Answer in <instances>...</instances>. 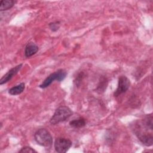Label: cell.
<instances>
[{"label": "cell", "instance_id": "6da1fadb", "mask_svg": "<svg viewBox=\"0 0 153 153\" xmlns=\"http://www.w3.org/2000/svg\"><path fill=\"white\" fill-rule=\"evenodd\" d=\"M72 114V111L69 107L66 106H60L55 111L50 122L52 125L59 124L69 118Z\"/></svg>", "mask_w": 153, "mask_h": 153}, {"label": "cell", "instance_id": "7a4b0ae2", "mask_svg": "<svg viewBox=\"0 0 153 153\" xmlns=\"http://www.w3.org/2000/svg\"><path fill=\"white\" fill-rule=\"evenodd\" d=\"M36 142L42 146L49 147L53 143V137L50 133L45 128L38 129L34 134Z\"/></svg>", "mask_w": 153, "mask_h": 153}, {"label": "cell", "instance_id": "3957f363", "mask_svg": "<svg viewBox=\"0 0 153 153\" xmlns=\"http://www.w3.org/2000/svg\"><path fill=\"white\" fill-rule=\"evenodd\" d=\"M66 75L67 72L66 71L62 69H59L48 75L39 85V87L41 88H45L48 87L55 80L60 82L66 78Z\"/></svg>", "mask_w": 153, "mask_h": 153}, {"label": "cell", "instance_id": "277c9868", "mask_svg": "<svg viewBox=\"0 0 153 153\" xmlns=\"http://www.w3.org/2000/svg\"><path fill=\"white\" fill-rule=\"evenodd\" d=\"M134 132L138 139L145 146H150L153 143V136L152 133L146 132L145 130L143 131L139 123L136 124L134 128Z\"/></svg>", "mask_w": 153, "mask_h": 153}, {"label": "cell", "instance_id": "5b68a950", "mask_svg": "<svg viewBox=\"0 0 153 153\" xmlns=\"http://www.w3.org/2000/svg\"><path fill=\"white\" fill-rule=\"evenodd\" d=\"M72 143L69 139L64 137H58L54 142V149L59 153L66 152L71 147Z\"/></svg>", "mask_w": 153, "mask_h": 153}, {"label": "cell", "instance_id": "8992f818", "mask_svg": "<svg viewBox=\"0 0 153 153\" xmlns=\"http://www.w3.org/2000/svg\"><path fill=\"white\" fill-rule=\"evenodd\" d=\"M130 79L124 75L120 76L118 78V87L114 92V96L117 97L120 94L125 93L130 87Z\"/></svg>", "mask_w": 153, "mask_h": 153}, {"label": "cell", "instance_id": "52a82bcc", "mask_svg": "<svg viewBox=\"0 0 153 153\" xmlns=\"http://www.w3.org/2000/svg\"><path fill=\"white\" fill-rule=\"evenodd\" d=\"M22 67V64L20 63L15 67H13L10 70H9L1 78L0 80V84L2 85L8 81H9L14 76H15L18 72L20 70Z\"/></svg>", "mask_w": 153, "mask_h": 153}, {"label": "cell", "instance_id": "ba28073f", "mask_svg": "<svg viewBox=\"0 0 153 153\" xmlns=\"http://www.w3.org/2000/svg\"><path fill=\"white\" fill-rule=\"evenodd\" d=\"M38 51V47L32 42H29L25 48V55L26 57H30L36 54Z\"/></svg>", "mask_w": 153, "mask_h": 153}, {"label": "cell", "instance_id": "9c48e42d", "mask_svg": "<svg viewBox=\"0 0 153 153\" xmlns=\"http://www.w3.org/2000/svg\"><path fill=\"white\" fill-rule=\"evenodd\" d=\"M25 88V84L23 82H22L16 86L13 87L8 90L9 94L11 95H18L22 93Z\"/></svg>", "mask_w": 153, "mask_h": 153}, {"label": "cell", "instance_id": "30bf717a", "mask_svg": "<svg viewBox=\"0 0 153 153\" xmlns=\"http://www.w3.org/2000/svg\"><path fill=\"white\" fill-rule=\"evenodd\" d=\"M85 124H86L85 120L82 117H80L77 119L72 120L69 123L70 126H71L72 127H74V128H76L83 127L85 126Z\"/></svg>", "mask_w": 153, "mask_h": 153}, {"label": "cell", "instance_id": "8fae6325", "mask_svg": "<svg viewBox=\"0 0 153 153\" xmlns=\"http://www.w3.org/2000/svg\"><path fill=\"white\" fill-rule=\"evenodd\" d=\"M16 1L13 0H2L0 2V11L7 10L14 6Z\"/></svg>", "mask_w": 153, "mask_h": 153}, {"label": "cell", "instance_id": "7c38bea8", "mask_svg": "<svg viewBox=\"0 0 153 153\" xmlns=\"http://www.w3.org/2000/svg\"><path fill=\"white\" fill-rule=\"evenodd\" d=\"M152 114H149L147 115L145 117V118H143V121H142V123L143 124L148 128L150 130H152Z\"/></svg>", "mask_w": 153, "mask_h": 153}, {"label": "cell", "instance_id": "4fadbf2b", "mask_svg": "<svg viewBox=\"0 0 153 153\" xmlns=\"http://www.w3.org/2000/svg\"><path fill=\"white\" fill-rule=\"evenodd\" d=\"M49 27L50 29L53 31V32H56L57 31L59 27H60V22H51L49 24Z\"/></svg>", "mask_w": 153, "mask_h": 153}, {"label": "cell", "instance_id": "5bb4252c", "mask_svg": "<svg viewBox=\"0 0 153 153\" xmlns=\"http://www.w3.org/2000/svg\"><path fill=\"white\" fill-rule=\"evenodd\" d=\"M19 152H36V151L30 146H25L19 151Z\"/></svg>", "mask_w": 153, "mask_h": 153}, {"label": "cell", "instance_id": "9a60e30c", "mask_svg": "<svg viewBox=\"0 0 153 153\" xmlns=\"http://www.w3.org/2000/svg\"><path fill=\"white\" fill-rule=\"evenodd\" d=\"M100 85H104V86H105V87H106V84H105H105H101ZM102 87H103V86H101V87H100V89L99 90H102Z\"/></svg>", "mask_w": 153, "mask_h": 153}]
</instances>
